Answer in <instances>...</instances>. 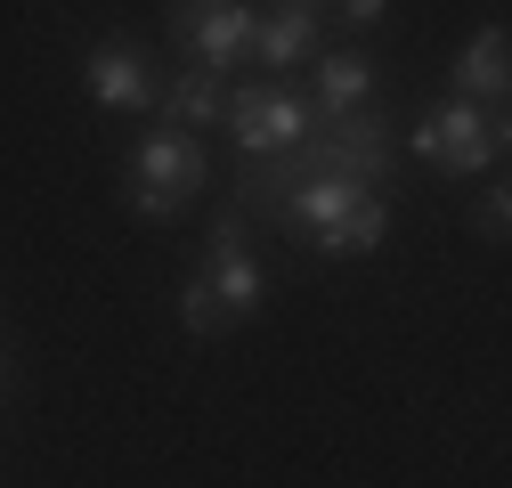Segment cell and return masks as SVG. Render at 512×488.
I'll list each match as a JSON object with an SVG mask.
<instances>
[{"instance_id":"6da1fadb","label":"cell","mask_w":512,"mask_h":488,"mask_svg":"<svg viewBox=\"0 0 512 488\" xmlns=\"http://www.w3.org/2000/svg\"><path fill=\"white\" fill-rule=\"evenodd\" d=\"M309 179H358V188H374V179H391V122L382 114H317V131L285 155H261L236 171V220H277V204L293 188H309Z\"/></svg>"},{"instance_id":"7a4b0ae2","label":"cell","mask_w":512,"mask_h":488,"mask_svg":"<svg viewBox=\"0 0 512 488\" xmlns=\"http://www.w3.org/2000/svg\"><path fill=\"white\" fill-rule=\"evenodd\" d=\"M204 188H212V155H204L196 131H171V122H163V131H147V139L131 147V163H122V204H131L147 228L179 220Z\"/></svg>"},{"instance_id":"3957f363","label":"cell","mask_w":512,"mask_h":488,"mask_svg":"<svg viewBox=\"0 0 512 488\" xmlns=\"http://www.w3.org/2000/svg\"><path fill=\"white\" fill-rule=\"evenodd\" d=\"M504 139H512L504 114H496V106H472V98L423 106L415 131H407L415 163H431L439 179H480V171H496V163H504Z\"/></svg>"},{"instance_id":"277c9868","label":"cell","mask_w":512,"mask_h":488,"mask_svg":"<svg viewBox=\"0 0 512 488\" xmlns=\"http://www.w3.org/2000/svg\"><path fill=\"white\" fill-rule=\"evenodd\" d=\"M228 139H236V155L244 163H261V155H285V147H301L309 131H317V106L293 90V82H244V90H228Z\"/></svg>"},{"instance_id":"5b68a950","label":"cell","mask_w":512,"mask_h":488,"mask_svg":"<svg viewBox=\"0 0 512 488\" xmlns=\"http://www.w3.org/2000/svg\"><path fill=\"white\" fill-rule=\"evenodd\" d=\"M196 269H204V285H212V301H220L228 326H244V318L269 301V277H261V261H252V244H244V220H236V212L212 220V244H204Z\"/></svg>"},{"instance_id":"8992f818","label":"cell","mask_w":512,"mask_h":488,"mask_svg":"<svg viewBox=\"0 0 512 488\" xmlns=\"http://www.w3.org/2000/svg\"><path fill=\"white\" fill-rule=\"evenodd\" d=\"M252 17L261 9H244V0H212V9H196L187 25H171V41L187 49V66L228 82V66H244V49H252Z\"/></svg>"},{"instance_id":"52a82bcc","label":"cell","mask_w":512,"mask_h":488,"mask_svg":"<svg viewBox=\"0 0 512 488\" xmlns=\"http://www.w3.org/2000/svg\"><path fill=\"white\" fill-rule=\"evenodd\" d=\"M82 90L106 106V114H147L155 98H163V82H155V66L131 49V41H98L90 57H82Z\"/></svg>"},{"instance_id":"ba28073f","label":"cell","mask_w":512,"mask_h":488,"mask_svg":"<svg viewBox=\"0 0 512 488\" xmlns=\"http://www.w3.org/2000/svg\"><path fill=\"white\" fill-rule=\"evenodd\" d=\"M317 41H326V9H269V17H252V49L244 57H261L269 74H293Z\"/></svg>"},{"instance_id":"9c48e42d","label":"cell","mask_w":512,"mask_h":488,"mask_svg":"<svg viewBox=\"0 0 512 488\" xmlns=\"http://www.w3.org/2000/svg\"><path fill=\"white\" fill-rule=\"evenodd\" d=\"M512 82V57H504V25H480L464 49H456V90L447 98H472V106H496Z\"/></svg>"},{"instance_id":"30bf717a","label":"cell","mask_w":512,"mask_h":488,"mask_svg":"<svg viewBox=\"0 0 512 488\" xmlns=\"http://www.w3.org/2000/svg\"><path fill=\"white\" fill-rule=\"evenodd\" d=\"M382 236H391V196L374 188V196H358V204H350V212H342V220H334L326 236H317L309 253H326V261H366Z\"/></svg>"},{"instance_id":"8fae6325","label":"cell","mask_w":512,"mask_h":488,"mask_svg":"<svg viewBox=\"0 0 512 488\" xmlns=\"http://www.w3.org/2000/svg\"><path fill=\"white\" fill-rule=\"evenodd\" d=\"M317 114H358V106H374V66L358 49H326L317 57V98H309Z\"/></svg>"},{"instance_id":"7c38bea8","label":"cell","mask_w":512,"mask_h":488,"mask_svg":"<svg viewBox=\"0 0 512 488\" xmlns=\"http://www.w3.org/2000/svg\"><path fill=\"white\" fill-rule=\"evenodd\" d=\"M155 106H163V122H171V131H212V122L228 114V82H220V74H204V66H187V74H179Z\"/></svg>"},{"instance_id":"4fadbf2b","label":"cell","mask_w":512,"mask_h":488,"mask_svg":"<svg viewBox=\"0 0 512 488\" xmlns=\"http://www.w3.org/2000/svg\"><path fill=\"white\" fill-rule=\"evenodd\" d=\"M179 326L196 334V342H220V334H236V326L220 318V301H212V285H204V269H187V285H179Z\"/></svg>"},{"instance_id":"5bb4252c","label":"cell","mask_w":512,"mask_h":488,"mask_svg":"<svg viewBox=\"0 0 512 488\" xmlns=\"http://www.w3.org/2000/svg\"><path fill=\"white\" fill-rule=\"evenodd\" d=\"M472 228H480L488 244H504V228H512V196H504V179H496V188H480V204H472Z\"/></svg>"},{"instance_id":"9a60e30c","label":"cell","mask_w":512,"mask_h":488,"mask_svg":"<svg viewBox=\"0 0 512 488\" xmlns=\"http://www.w3.org/2000/svg\"><path fill=\"white\" fill-rule=\"evenodd\" d=\"M326 9H334L342 25H358V33H366V25H382V17H391V0H326Z\"/></svg>"},{"instance_id":"2e32d148","label":"cell","mask_w":512,"mask_h":488,"mask_svg":"<svg viewBox=\"0 0 512 488\" xmlns=\"http://www.w3.org/2000/svg\"><path fill=\"white\" fill-rule=\"evenodd\" d=\"M196 9H212V0H171V25H187V17H196Z\"/></svg>"},{"instance_id":"e0dca14e","label":"cell","mask_w":512,"mask_h":488,"mask_svg":"<svg viewBox=\"0 0 512 488\" xmlns=\"http://www.w3.org/2000/svg\"><path fill=\"white\" fill-rule=\"evenodd\" d=\"M277 9H326V0H277Z\"/></svg>"},{"instance_id":"ac0fdd59","label":"cell","mask_w":512,"mask_h":488,"mask_svg":"<svg viewBox=\"0 0 512 488\" xmlns=\"http://www.w3.org/2000/svg\"><path fill=\"white\" fill-rule=\"evenodd\" d=\"M0 391H9V358H0Z\"/></svg>"}]
</instances>
